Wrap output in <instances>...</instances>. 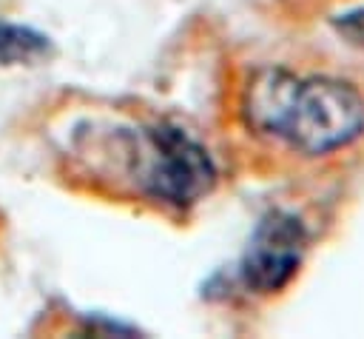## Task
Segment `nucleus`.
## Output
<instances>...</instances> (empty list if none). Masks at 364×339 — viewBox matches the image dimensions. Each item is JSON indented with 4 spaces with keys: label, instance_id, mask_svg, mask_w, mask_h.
<instances>
[{
    "label": "nucleus",
    "instance_id": "nucleus-1",
    "mask_svg": "<svg viewBox=\"0 0 364 339\" xmlns=\"http://www.w3.org/2000/svg\"><path fill=\"white\" fill-rule=\"evenodd\" d=\"M247 122L304 154H330L364 131V97L336 77L262 71L247 88Z\"/></svg>",
    "mask_w": 364,
    "mask_h": 339
},
{
    "label": "nucleus",
    "instance_id": "nucleus-2",
    "mask_svg": "<svg viewBox=\"0 0 364 339\" xmlns=\"http://www.w3.org/2000/svg\"><path fill=\"white\" fill-rule=\"evenodd\" d=\"M134 154L142 191L173 208L199 202L216 182L213 160L182 128L154 125L142 131Z\"/></svg>",
    "mask_w": 364,
    "mask_h": 339
},
{
    "label": "nucleus",
    "instance_id": "nucleus-3",
    "mask_svg": "<svg viewBox=\"0 0 364 339\" xmlns=\"http://www.w3.org/2000/svg\"><path fill=\"white\" fill-rule=\"evenodd\" d=\"M304 248H307V228L299 217L287 211L264 214L245 248L239 265L242 282L256 293H273L284 288L299 271Z\"/></svg>",
    "mask_w": 364,
    "mask_h": 339
},
{
    "label": "nucleus",
    "instance_id": "nucleus-4",
    "mask_svg": "<svg viewBox=\"0 0 364 339\" xmlns=\"http://www.w3.org/2000/svg\"><path fill=\"white\" fill-rule=\"evenodd\" d=\"M51 54V40L28 26L0 23V63H37Z\"/></svg>",
    "mask_w": 364,
    "mask_h": 339
},
{
    "label": "nucleus",
    "instance_id": "nucleus-5",
    "mask_svg": "<svg viewBox=\"0 0 364 339\" xmlns=\"http://www.w3.org/2000/svg\"><path fill=\"white\" fill-rule=\"evenodd\" d=\"M336 28L358 48H364V9H355V11H347L336 20Z\"/></svg>",
    "mask_w": 364,
    "mask_h": 339
}]
</instances>
